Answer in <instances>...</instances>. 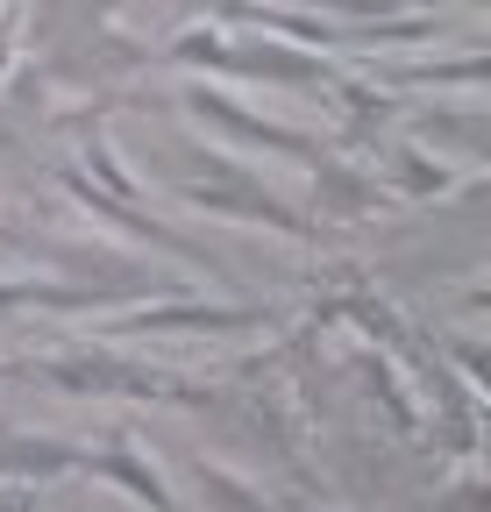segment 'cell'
Here are the masks:
<instances>
[{
    "label": "cell",
    "mask_w": 491,
    "mask_h": 512,
    "mask_svg": "<svg viewBox=\"0 0 491 512\" xmlns=\"http://www.w3.org/2000/svg\"><path fill=\"white\" fill-rule=\"evenodd\" d=\"M29 505H36L29 484H0V512H29Z\"/></svg>",
    "instance_id": "cell-14"
},
{
    "label": "cell",
    "mask_w": 491,
    "mask_h": 512,
    "mask_svg": "<svg viewBox=\"0 0 491 512\" xmlns=\"http://www.w3.org/2000/svg\"><path fill=\"white\" fill-rule=\"evenodd\" d=\"M86 477H100V484H114L121 498H136V505H150V512H186L171 498V484H164V470L143 456V448L129 441V434H114L107 448H86Z\"/></svg>",
    "instance_id": "cell-7"
},
{
    "label": "cell",
    "mask_w": 491,
    "mask_h": 512,
    "mask_svg": "<svg viewBox=\"0 0 491 512\" xmlns=\"http://www.w3.org/2000/svg\"><path fill=\"white\" fill-rule=\"evenodd\" d=\"M93 306H121L100 285H43V278H0V313H93Z\"/></svg>",
    "instance_id": "cell-11"
},
{
    "label": "cell",
    "mask_w": 491,
    "mask_h": 512,
    "mask_svg": "<svg viewBox=\"0 0 491 512\" xmlns=\"http://www.w3.org/2000/svg\"><path fill=\"white\" fill-rule=\"evenodd\" d=\"M271 328V306H207V299H171V306H150L114 320L107 335H257Z\"/></svg>",
    "instance_id": "cell-5"
},
{
    "label": "cell",
    "mask_w": 491,
    "mask_h": 512,
    "mask_svg": "<svg viewBox=\"0 0 491 512\" xmlns=\"http://www.w3.org/2000/svg\"><path fill=\"white\" fill-rule=\"evenodd\" d=\"M57 185L72 192V200L93 214V221H114L121 235H136V242H157V249H171V256H186V264L200 271V278H221V264H214V249H200L193 235H178V228H164V221H150V214H136L129 200H114V192H100L86 171H57Z\"/></svg>",
    "instance_id": "cell-6"
},
{
    "label": "cell",
    "mask_w": 491,
    "mask_h": 512,
    "mask_svg": "<svg viewBox=\"0 0 491 512\" xmlns=\"http://www.w3.org/2000/svg\"><path fill=\"white\" fill-rule=\"evenodd\" d=\"M193 477H200V498H207V512H271V498H264L257 484H242L228 463H207V456H193Z\"/></svg>",
    "instance_id": "cell-12"
},
{
    "label": "cell",
    "mask_w": 491,
    "mask_h": 512,
    "mask_svg": "<svg viewBox=\"0 0 491 512\" xmlns=\"http://www.w3.org/2000/svg\"><path fill=\"white\" fill-rule=\"evenodd\" d=\"M178 107H186L200 128H214V136L250 143V150H271V157H285V164H299V171H314V164L335 150V143L306 136V128H292V121H271V114H257V107H242L235 93H221V86H207V79L178 86Z\"/></svg>",
    "instance_id": "cell-2"
},
{
    "label": "cell",
    "mask_w": 491,
    "mask_h": 512,
    "mask_svg": "<svg viewBox=\"0 0 491 512\" xmlns=\"http://www.w3.org/2000/svg\"><path fill=\"white\" fill-rule=\"evenodd\" d=\"M186 150H193V185L178 192L186 207L221 214V221H242V228H271V235H292V242L314 235V214L285 207L250 164H235V157H221V150H200V143H186Z\"/></svg>",
    "instance_id": "cell-1"
},
{
    "label": "cell",
    "mask_w": 491,
    "mask_h": 512,
    "mask_svg": "<svg viewBox=\"0 0 491 512\" xmlns=\"http://www.w3.org/2000/svg\"><path fill=\"white\" fill-rule=\"evenodd\" d=\"M8 64H15V43H8V29H0V72H8Z\"/></svg>",
    "instance_id": "cell-15"
},
{
    "label": "cell",
    "mask_w": 491,
    "mask_h": 512,
    "mask_svg": "<svg viewBox=\"0 0 491 512\" xmlns=\"http://www.w3.org/2000/svg\"><path fill=\"white\" fill-rule=\"evenodd\" d=\"M86 470V448L79 441H50V434H0V484H57V477H79Z\"/></svg>",
    "instance_id": "cell-8"
},
{
    "label": "cell",
    "mask_w": 491,
    "mask_h": 512,
    "mask_svg": "<svg viewBox=\"0 0 491 512\" xmlns=\"http://www.w3.org/2000/svg\"><path fill=\"white\" fill-rule=\"evenodd\" d=\"M228 79H264L285 93H328L335 64H328V50H306L285 36H250V43H228Z\"/></svg>",
    "instance_id": "cell-3"
},
{
    "label": "cell",
    "mask_w": 491,
    "mask_h": 512,
    "mask_svg": "<svg viewBox=\"0 0 491 512\" xmlns=\"http://www.w3.org/2000/svg\"><path fill=\"white\" fill-rule=\"evenodd\" d=\"M378 185H385V200H442V192H456V171L427 143H392L378 164Z\"/></svg>",
    "instance_id": "cell-10"
},
{
    "label": "cell",
    "mask_w": 491,
    "mask_h": 512,
    "mask_svg": "<svg viewBox=\"0 0 491 512\" xmlns=\"http://www.w3.org/2000/svg\"><path fill=\"white\" fill-rule=\"evenodd\" d=\"M171 64H193V72H228V36H221L214 22L171 36Z\"/></svg>",
    "instance_id": "cell-13"
},
{
    "label": "cell",
    "mask_w": 491,
    "mask_h": 512,
    "mask_svg": "<svg viewBox=\"0 0 491 512\" xmlns=\"http://www.w3.org/2000/svg\"><path fill=\"white\" fill-rule=\"evenodd\" d=\"M0 8H8V0H0Z\"/></svg>",
    "instance_id": "cell-16"
},
{
    "label": "cell",
    "mask_w": 491,
    "mask_h": 512,
    "mask_svg": "<svg viewBox=\"0 0 491 512\" xmlns=\"http://www.w3.org/2000/svg\"><path fill=\"white\" fill-rule=\"evenodd\" d=\"M314 207H321L328 221H363V214L385 207V185H378V171H363V164H349L342 150H328V157L314 164Z\"/></svg>",
    "instance_id": "cell-9"
},
{
    "label": "cell",
    "mask_w": 491,
    "mask_h": 512,
    "mask_svg": "<svg viewBox=\"0 0 491 512\" xmlns=\"http://www.w3.org/2000/svg\"><path fill=\"white\" fill-rule=\"evenodd\" d=\"M36 370L50 384H65V392H93V399H107V392H121V399H200L186 384L157 377L150 363H121V356H57V363H36Z\"/></svg>",
    "instance_id": "cell-4"
}]
</instances>
